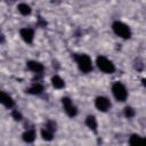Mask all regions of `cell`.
I'll return each mask as SVG.
<instances>
[{
	"mask_svg": "<svg viewBox=\"0 0 146 146\" xmlns=\"http://www.w3.org/2000/svg\"><path fill=\"white\" fill-rule=\"evenodd\" d=\"M79 68L83 72V73H89L92 70V64H91V59L89 58V56L84 55V54H74L73 55Z\"/></svg>",
	"mask_w": 146,
	"mask_h": 146,
	"instance_id": "6da1fadb",
	"label": "cell"
},
{
	"mask_svg": "<svg viewBox=\"0 0 146 146\" xmlns=\"http://www.w3.org/2000/svg\"><path fill=\"white\" fill-rule=\"evenodd\" d=\"M112 29H113L114 33H115L116 35L121 36L122 39H129V38L131 36V31H130L129 26L125 25V24L122 23V22H119V21L114 22L113 25H112Z\"/></svg>",
	"mask_w": 146,
	"mask_h": 146,
	"instance_id": "7a4b0ae2",
	"label": "cell"
},
{
	"mask_svg": "<svg viewBox=\"0 0 146 146\" xmlns=\"http://www.w3.org/2000/svg\"><path fill=\"white\" fill-rule=\"evenodd\" d=\"M96 63H97L98 68H99L100 71H103L104 73H108V74H111V73H113V72L115 71V66H114V64H113L110 59H107L106 57H104V56H99V57H97Z\"/></svg>",
	"mask_w": 146,
	"mask_h": 146,
	"instance_id": "3957f363",
	"label": "cell"
},
{
	"mask_svg": "<svg viewBox=\"0 0 146 146\" xmlns=\"http://www.w3.org/2000/svg\"><path fill=\"white\" fill-rule=\"evenodd\" d=\"M112 92H113L115 99L119 100V102H124L127 99V97H128L127 89L121 82H115L112 86Z\"/></svg>",
	"mask_w": 146,
	"mask_h": 146,
	"instance_id": "277c9868",
	"label": "cell"
},
{
	"mask_svg": "<svg viewBox=\"0 0 146 146\" xmlns=\"http://www.w3.org/2000/svg\"><path fill=\"white\" fill-rule=\"evenodd\" d=\"M62 104H63V107H64L65 113H66L68 116L73 117V116H75V115L78 114V110H76V107L73 105L72 100H71L68 97H64V98L62 99Z\"/></svg>",
	"mask_w": 146,
	"mask_h": 146,
	"instance_id": "5b68a950",
	"label": "cell"
},
{
	"mask_svg": "<svg viewBox=\"0 0 146 146\" xmlns=\"http://www.w3.org/2000/svg\"><path fill=\"white\" fill-rule=\"evenodd\" d=\"M95 106H96L99 111L106 112V111H108L110 107H111V102H110L106 97L100 96V97H97V98H96V100H95Z\"/></svg>",
	"mask_w": 146,
	"mask_h": 146,
	"instance_id": "8992f818",
	"label": "cell"
},
{
	"mask_svg": "<svg viewBox=\"0 0 146 146\" xmlns=\"http://www.w3.org/2000/svg\"><path fill=\"white\" fill-rule=\"evenodd\" d=\"M19 34H21L22 39H23L26 43H32L33 38H34V31H33L32 29H29V27L22 29V30L19 31Z\"/></svg>",
	"mask_w": 146,
	"mask_h": 146,
	"instance_id": "52a82bcc",
	"label": "cell"
},
{
	"mask_svg": "<svg viewBox=\"0 0 146 146\" xmlns=\"http://www.w3.org/2000/svg\"><path fill=\"white\" fill-rule=\"evenodd\" d=\"M26 67H27L30 71H32V72H34V73H36V74H41V73L43 72V65H42L41 63H39V62H35V60H30V62H27V63H26Z\"/></svg>",
	"mask_w": 146,
	"mask_h": 146,
	"instance_id": "ba28073f",
	"label": "cell"
},
{
	"mask_svg": "<svg viewBox=\"0 0 146 146\" xmlns=\"http://www.w3.org/2000/svg\"><path fill=\"white\" fill-rule=\"evenodd\" d=\"M0 103L2 105H5L6 107H8V108H11L14 106L13 98L9 95H7L6 92H3V91H0Z\"/></svg>",
	"mask_w": 146,
	"mask_h": 146,
	"instance_id": "9c48e42d",
	"label": "cell"
},
{
	"mask_svg": "<svg viewBox=\"0 0 146 146\" xmlns=\"http://www.w3.org/2000/svg\"><path fill=\"white\" fill-rule=\"evenodd\" d=\"M42 91H43V86L39 82L33 83L29 89H26V92L31 94V95H40Z\"/></svg>",
	"mask_w": 146,
	"mask_h": 146,
	"instance_id": "30bf717a",
	"label": "cell"
},
{
	"mask_svg": "<svg viewBox=\"0 0 146 146\" xmlns=\"http://www.w3.org/2000/svg\"><path fill=\"white\" fill-rule=\"evenodd\" d=\"M51 83H52V86H54L56 89H62V88L65 86L64 80H63L60 76H58V75L52 76V79H51Z\"/></svg>",
	"mask_w": 146,
	"mask_h": 146,
	"instance_id": "8fae6325",
	"label": "cell"
},
{
	"mask_svg": "<svg viewBox=\"0 0 146 146\" xmlns=\"http://www.w3.org/2000/svg\"><path fill=\"white\" fill-rule=\"evenodd\" d=\"M86 124L88 125V128H90L91 130L96 131L97 130V121H96V117L94 115H89L87 119H86Z\"/></svg>",
	"mask_w": 146,
	"mask_h": 146,
	"instance_id": "7c38bea8",
	"label": "cell"
},
{
	"mask_svg": "<svg viewBox=\"0 0 146 146\" xmlns=\"http://www.w3.org/2000/svg\"><path fill=\"white\" fill-rule=\"evenodd\" d=\"M34 139H35V132H34V130H27V131H25L24 133H23V140L24 141H26V143H32V141H34Z\"/></svg>",
	"mask_w": 146,
	"mask_h": 146,
	"instance_id": "4fadbf2b",
	"label": "cell"
},
{
	"mask_svg": "<svg viewBox=\"0 0 146 146\" xmlns=\"http://www.w3.org/2000/svg\"><path fill=\"white\" fill-rule=\"evenodd\" d=\"M17 9H18V11L22 14V15H30L31 14V7L29 6V5H26V3H19L18 5V7H17Z\"/></svg>",
	"mask_w": 146,
	"mask_h": 146,
	"instance_id": "5bb4252c",
	"label": "cell"
},
{
	"mask_svg": "<svg viewBox=\"0 0 146 146\" xmlns=\"http://www.w3.org/2000/svg\"><path fill=\"white\" fill-rule=\"evenodd\" d=\"M41 136H42V138H43L44 140H51L52 137H54V132L50 131L49 129L44 128V129L41 130Z\"/></svg>",
	"mask_w": 146,
	"mask_h": 146,
	"instance_id": "9a60e30c",
	"label": "cell"
},
{
	"mask_svg": "<svg viewBox=\"0 0 146 146\" xmlns=\"http://www.w3.org/2000/svg\"><path fill=\"white\" fill-rule=\"evenodd\" d=\"M135 114H136V112H135V110H133L132 107L127 106V107L124 108V115H125V117L131 119V117H133V116H135Z\"/></svg>",
	"mask_w": 146,
	"mask_h": 146,
	"instance_id": "2e32d148",
	"label": "cell"
},
{
	"mask_svg": "<svg viewBox=\"0 0 146 146\" xmlns=\"http://www.w3.org/2000/svg\"><path fill=\"white\" fill-rule=\"evenodd\" d=\"M140 141H143V137H140L139 135H132V136L130 137V139H129L130 145H135V144L140 143Z\"/></svg>",
	"mask_w": 146,
	"mask_h": 146,
	"instance_id": "e0dca14e",
	"label": "cell"
},
{
	"mask_svg": "<svg viewBox=\"0 0 146 146\" xmlns=\"http://www.w3.org/2000/svg\"><path fill=\"white\" fill-rule=\"evenodd\" d=\"M46 128H47V129H49L50 131L55 132V131H56V123H55L54 121H48V122H47V124H46Z\"/></svg>",
	"mask_w": 146,
	"mask_h": 146,
	"instance_id": "ac0fdd59",
	"label": "cell"
},
{
	"mask_svg": "<svg viewBox=\"0 0 146 146\" xmlns=\"http://www.w3.org/2000/svg\"><path fill=\"white\" fill-rule=\"evenodd\" d=\"M11 116H13L14 120H16V121H21V120H22V114H21L18 111H16V110H14V111L11 112Z\"/></svg>",
	"mask_w": 146,
	"mask_h": 146,
	"instance_id": "d6986e66",
	"label": "cell"
},
{
	"mask_svg": "<svg viewBox=\"0 0 146 146\" xmlns=\"http://www.w3.org/2000/svg\"><path fill=\"white\" fill-rule=\"evenodd\" d=\"M5 42V36H3V34L0 32V43H3Z\"/></svg>",
	"mask_w": 146,
	"mask_h": 146,
	"instance_id": "ffe728a7",
	"label": "cell"
},
{
	"mask_svg": "<svg viewBox=\"0 0 146 146\" xmlns=\"http://www.w3.org/2000/svg\"><path fill=\"white\" fill-rule=\"evenodd\" d=\"M11 1H15V0H11Z\"/></svg>",
	"mask_w": 146,
	"mask_h": 146,
	"instance_id": "44dd1931",
	"label": "cell"
}]
</instances>
